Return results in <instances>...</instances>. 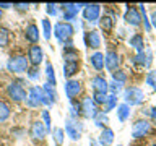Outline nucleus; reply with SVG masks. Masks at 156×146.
<instances>
[{
	"label": "nucleus",
	"instance_id": "1",
	"mask_svg": "<svg viewBox=\"0 0 156 146\" xmlns=\"http://www.w3.org/2000/svg\"><path fill=\"white\" fill-rule=\"evenodd\" d=\"M73 26L70 23H67V21H58L55 23V26H54V36L57 37V41L58 42H62V44H67V46H63V47H70L72 46V36H73Z\"/></svg>",
	"mask_w": 156,
	"mask_h": 146
},
{
	"label": "nucleus",
	"instance_id": "2",
	"mask_svg": "<svg viewBox=\"0 0 156 146\" xmlns=\"http://www.w3.org/2000/svg\"><path fill=\"white\" fill-rule=\"evenodd\" d=\"M24 101H26V106L33 107V109L34 107H39V106H51L46 94H44L42 88H39V86H33L31 89H29V94L26 96Z\"/></svg>",
	"mask_w": 156,
	"mask_h": 146
},
{
	"label": "nucleus",
	"instance_id": "3",
	"mask_svg": "<svg viewBox=\"0 0 156 146\" xmlns=\"http://www.w3.org/2000/svg\"><path fill=\"white\" fill-rule=\"evenodd\" d=\"M124 101L125 104L132 107V106H140L145 101V92L136 86H130L124 91Z\"/></svg>",
	"mask_w": 156,
	"mask_h": 146
},
{
	"label": "nucleus",
	"instance_id": "4",
	"mask_svg": "<svg viewBox=\"0 0 156 146\" xmlns=\"http://www.w3.org/2000/svg\"><path fill=\"white\" fill-rule=\"evenodd\" d=\"M28 65H29V60L26 57H23V55L12 57L7 62V68H8V71H12V73H24V71H28Z\"/></svg>",
	"mask_w": 156,
	"mask_h": 146
},
{
	"label": "nucleus",
	"instance_id": "5",
	"mask_svg": "<svg viewBox=\"0 0 156 146\" xmlns=\"http://www.w3.org/2000/svg\"><path fill=\"white\" fill-rule=\"evenodd\" d=\"M83 16L88 23H98L101 18V5L98 3H86V7L83 8Z\"/></svg>",
	"mask_w": 156,
	"mask_h": 146
},
{
	"label": "nucleus",
	"instance_id": "6",
	"mask_svg": "<svg viewBox=\"0 0 156 146\" xmlns=\"http://www.w3.org/2000/svg\"><path fill=\"white\" fill-rule=\"evenodd\" d=\"M150 130H151V125H150V122L148 120H136L133 125H132V130H130V133L133 138H143V136H146L150 133Z\"/></svg>",
	"mask_w": 156,
	"mask_h": 146
},
{
	"label": "nucleus",
	"instance_id": "7",
	"mask_svg": "<svg viewBox=\"0 0 156 146\" xmlns=\"http://www.w3.org/2000/svg\"><path fill=\"white\" fill-rule=\"evenodd\" d=\"M86 7V3H63V19H67V23H70L72 19H75V16L78 15V12Z\"/></svg>",
	"mask_w": 156,
	"mask_h": 146
},
{
	"label": "nucleus",
	"instance_id": "8",
	"mask_svg": "<svg viewBox=\"0 0 156 146\" xmlns=\"http://www.w3.org/2000/svg\"><path fill=\"white\" fill-rule=\"evenodd\" d=\"M7 92H8V96L16 102L26 99V89H24L20 83H10L8 88H7Z\"/></svg>",
	"mask_w": 156,
	"mask_h": 146
},
{
	"label": "nucleus",
	"instance_id": "9",
	"mask_svg": "<svg viewBox=\"0 0 156 146\" xmlns=\"http://www.w3.org/2000/svg\"><path fill=\"white\" fill-rule=\"evenodd\" d=\"M81 112L86 119H94V115L98 114V107H96V102L93 97H85L81 102Z\"/></svg>",
	"mask_w": 156,
	"mask_h": 146
},
{
	"label": "nucleus",
	"instance_id": "10",
	"mask_svg": "<svg viewBox=\"0 0 156 146\" xmlns=\"http://www.w3.org/2000/svg\"><path fill=\"white\" fill-rule=\"evenodd\" d=\"M80 91H81V83L80 81H76V80H68L65 83V94L67 97L70 101H73L75 97L80 94Z\"/></svg>",
	"mask_w": 156,
	"mask_h": 146
},
{
	"label": "nucleus",
	"instance_id": "11",
	"mask_svg": "<svg viewBox=\"0 0 156 146\" xmlns=\"http://www.w3.org/2000/svg\"><path fill=\"white\" fill-rule=\"evenodd\" d=\"M91 86H93V91H94V94H106L107 96V81L104 80V76H94L91 80Z\"/></svg>",
	"mask_w": 156,
	"mask_h": 146
},
{
	"label": "nucleus",
	"instance_id": "12",
	"mask_svg": "<svg viewBox=\"0 0 156 146\" xmlns=\"http://www.w3.org/2000/svg\"><path fill=\"white\" fill-rule=\"evenodd\" d=\"M28 58H29V62H31L34 67H37L39 63L42 62V58H44V54H42V49H41V46H36V44H34V46L29 47Z\"/></svg>",
	"mask_w": 156,
	"mask_h": 146
},
{
	"label": "nucleus",
	"instance_id": "13",
	"mask_svg": "<svg viewBox=\"0 0 156 146\" xmlns=\"http://www.w3.org/2000/svg\"><path fill=\"white\" fill-rule=\"evenodd\" d=\"M124 18H125V21L129 23L130 26H138V24L141 23V15H140V12L135 7H129V8H127Z\"/></svg>",
	"mask_w": 156,
	"mask_h": 146
},
{
	"label": "nucleus",
	"instance_id": "14",
	"mask_svg": "<svg viewBox=\"0 0 156 146\" xmlns=\"http://www.w3.org/2000/svg\"><path fill=\"white\" fill-rule=\"evenodd\" d=\"M104 65L109 71L114 73L117 70V67H119V55H117V52L114 50H109L104 55Z\"/></svg>",
	"mask_w": 156,
	"mask_h": 146
},
{
	"label": "nucleus",
	"instance_id": "15",
	"mask_svg": "<svg viewBox=\"0 0 156 146\" xmlns=\"http://www.w3.org/2000/svg\"><path fill=\"white\" fill-rule=\"evenodd\" d=\"M81 128L83 127L81 125H78V123H75V122H73L72 119H68L67 122H65V133L70 136L72 140H78L80 138V131H81Z\"/></svg>",
	"mask_w": 156,
	"mask_h": 146
},
{
	"label": "nucleus",
	"instance_id": "16",
	"mask_svg": "<svg viewBox=\"0 0 156 146\" xmlns=\"http://www.w3.org/2000/svg\"><path fill=\"white\" fill-rule=\"evenodd\" d=\"M29 133H31V136L34 140H42L44 136H46L47 133V130H46V127H44L42 122H33V125H31V130H29Z\"/></svg>",
	"mask_w": 156,
	"mask_h": 146
},
{
	"label": "nucleus",
	"instance_id": "17",
	"mask_svg": "<svg viewBox=\"0 0 156 146\" xmlns=\"http://www.w3.org/2000/svg\"><path fill=\"white\" fill-rule=\"evenodd\" d=\"M85 42L88 47L91 49H98L101 46V37H99V33L98 31H88L85 34Z\"/></svg>",
	"mask_w": 156,
	"mask_h": 146
},
{
	"label": "nucleus",
	"instance_id": "18",
	"mask_svg": "<svg viewBox=\"0 0 156 146\" xmlns=\"http://www.w3.org/2000/svg\"><path fill=\"white\" fill-rule=\"evenodd\" d=\"M112 143H114V131L106 127V128H102L101 135H99V144L101 146H111Z\"/></svg>",
	"mask_w": 156,
	"mask_h": 146
},
{
	"label": "nucleus",
	"instance_id": "19",
	"mask_svg": "<svg viewBox=\"0 0 156 146\" xmlns=\"http://www.w3.org/2000/svg\"><path fill=\"white\" fill-rule=\"evenodd\" d=\"M24 36H26V39L29 42L36 44L39 41V29L36 24H29V26L26 28V33H24Z\"/></svg>",
	"mask_w": 156,
	"mask_h": 146
},
{
	"label": "nucleus",
	"instance_id": "20",
	"mask_svg": "<svg viewBox=\"0 0 156 146\" xmlns=\"http://www.w3.org/2000/svg\"><path fill=\"white\" fill-rule=\"evenodd\" d=\"M42 91L44 94H46L49 104H55L57 102V92H55V88H54L52 85H49V83H46V85L42 86Z\"/></svg>",
	"mask_w": 156,
	"mask_h": 146
},
{
	"label": "nucleus",
	"instance_id": "21",
	"mask_svg": "<svg viewBox=\"0 0 156 146\" xmlns=\"http://www.w3.org/2000/svg\"><path fill=\"white\" fill-rule=\"evenodd\" d=\"M78 67H80V63H78V62H65V63H63V76H65V78H72L78 71Z\"/></svg>",
	"mask_w": 156,
	"mask_h": 146
},
{
	"label": "nucleus",
	"instance_id": "22",
	"mask_svg": "<svg viewBox=\"0 0 156 146\" xmlns=\"http://www.w3.org/2000/svg\"><path fill=\"white\" fill-rule=\"evenodd\" d=\"M91 65L94 67V70L101 71L102 68H104V54L101 52H96L91 55Z\"/></svg>",
	"mask_w": 156,
	"mask_h": 146
},
{
	"label": "nucleus",
	"instance_id": "23",
	"mask_svg": "<svg viewBox=\"0 0 156 146\" xmlns=\"http://www.w3.org/2000/svg\"><path fill=\"white\" fill-rule=\"evenodd\" d=\"M63 58L65 62H78V50L73 46L63 47Z\"/></svg>",
	"mask_w": 156,
	"mask_h": 146
},
{
	"label": "nucleus",
	"instance_id": "24",
	"mask_svg": "<svg viewBox=\"0 0 156 146\" xmlns=\"http://www.w3.org/2000/svg\"><path fill=\"white\" fill-rule=\"evenodd\" d=\"M101 24V29L102 31H111L112 26H114V16L112 15H104V16L99 18V21H98Z\"/></svg>",
	"mask_w": 156,
	"mask_h": 146
},
{
	"label": "nucleus",
	"instance_id": "25",
	"mask_svg": "<svg viewBox=\"0 0 156 146\" xmlns=\"http://www.w3.org/2000/svg\"><path fill=\"white\" fill-rule=\"evenodd\" d=\"M130 46L133 49H136V52H141L143 50V46H145L143 36H141V34H133V36L130 37Z\"/></svg>",
	"mask_w": 156,
	"mask_h": 146
},
{
	"label": "nucleus",
	"instance_id": "26",
	"mask_svg": "<svg viewBox=\"0 0 156 146\" xmlns=\"http://www.w3.org/2000/svg\"><path fill=\"white\" fill-rule=\"evenodd\" d=\"M130 115V107L127 104H119L117 106V119L120 122H125Z\"/></svg>",
	"mask_w": 156,
	"mask_h": 146
},
{
	"label": "nucleus",
	"instance_id": "27",
	"mask_svg": "<svg viewBox=\"0 0 156 146\" xmlns=\"http://www.w3.org/2000/svg\"><path fill=\"white\" fill-rule=\"evenodd\" d=\"M93 120H94V125L99 127V128H106V125L109 123V119H107V115L104 112H98Z\"/></svg>",
	"mask_w": 156,
	"mask_h": 146
},
{
	"label": "nucleus",
	"instance_id": "28",
	"mask_svg": "<svg viewBox=\"0 0 156 146\" xmlns=\"http://www.w3.org/2000/svg\"><path fill=\"white\" fill-rule=\"evenodd\" d=\"M52 138H54V141H55L57 146H62L63 140H65V131H63V128H54Z\"/></svg>",
	"mask_w": 156,
	"mask_h": 146
},
{
	"label": "nucleus",
	"instance_id": "29",
	"mask_svg": "<svg viewBox=\"0 0 156 146\" xmlns=\"http://www.w3.org/2000/svg\"><path fill=\"white\" fill-rule=\"evenodd\" d=\"M46 76H47V83H49V85H52V86L57 85V81H55V71H54L52 63H47V65H46Z\"/></svg>",
	"mask_w": 156,
	"mask_h": 146
},
{
	"label": "nucleus",
	"instance_id": "30",
	"mask_svg": "<svg viewBox=\"0 0 156 146\" xmlns=\"http://www.w3.org/2000/svg\"><path fill=\"white\" fill-rule=\"evenodd\" d=\"M115 107H117V96H114V94L107 96L106 104H104V112L107 114V112H111L112 109H115Z\"/></svg>",
	"mask_w": 156,
	"mask_h": 146
},
{
	"label": "nucleus",
	"instance_id": "31",
	"mask_svg": "<svg viewBox=\"0 0 156 146\" xmlns=\"http://www.w3.org/2000/svg\"><path fill=\"white\" fill-rule=\"evenodd\" d=\"M10 117V107L7 102L0 101V122H5Z\"/></svg>",
	"mask_w": 156,
	"mask_h": 146
},
{
	"label": "nucleus",
	"instance_id": "32",
	"mask_svg": "<svg viewBox=\"0 0 156 146\" xmlns=\"http://www.w3.org/2000/svg\"><path fill=\"white\" fill-rule=\"evenodd\" d=\"M122 88H124V85H120V83H117V81H114V80H112L109 85H107V89H109L111 94H114V96L119 94V92L122 91Z\"/></svg>",
	"mask_w": 156,
	"mask_h": 146
},
{
	"label": "nucleus",
	"instance_id": "33",
	"mask_svg": "<svg viewBox=\"0 0 156 146\" xmlns=\"http://www.w3.org/2000/svg\"><path fill=\"white\" fill-rule=\"evenodd\" d=\"M138 12L141 15V19H143V23H145V29H146V33H150L151 31V24H150V19L146 18V10H145V5H138Z\"/></svg>",
	"mask_w": 156,
	"mask_h": 146
},
{
	"label": "nucleus",
	"instance_id": "34",
	"mask_svg": "<svg viewBox=\"0 0 156 146\" xmlns=\"http://www.w3.org/2000/svg\"><path fill=\"white\" fill-rule=\"evenodd\" d=\"M10 41V33L8 29L5 28H0V47H5Z\"/></svg>",
	"mask_w": 156,
	"mask_h": 146
},
{
	"label": "nucleus",
	"instance_id": "35",
	"mask_svg": "<svg viewBox=\"0 0 156 146\" xmlns=\"http://www.w3.org/2000/svg\"><path fill=\"white\" fill-rule=\"evenodd\" d=\"M136 65H140V67H146V52L145 50H141V52H136V55H135V60H133Z\"/></svg>",
	"mask_w": 156,
	"mask_h": 146
},
{
	"label": "nucleus",
	"instance_id": "36",
	"mask_svg": "<svg viewBox=\"0 0 156 146\" xmlns=\"http://www.w3.org/2000/svg\"><path fill=\"white\" fill-rule=\"evenodd\" d=\"M42 29H44V37L46 39H51V33H52V26H51V21L47 18L42 19Z\"/></svg>",
	"mask_w": 156,
	"mask_h": 146
},
{
	"label": "nucleus",
	"instance_id": "37",
	"mask_svg": "<svg viewBox=\"0 0 156 146\" xmlns=\"http://www.w3.org/2000/svg\"><path fill=\"white\" fill-rule=\"evenodd\" d=\"M112 80L117 81V83H120V85H125V81H127V76H125V73L124 71H120V70H117L112 73Z\"/></svg>",
	"mask_w": 156,
	"mask_h": 146
},
{
	"label": "nucleus",
	"instance_id": "38",
	"mask_svg": "<svg viewBox=\"0 0 156 146\" xmlns=\"http://www.w3.org/2000/svg\"><path fill=\"white\" fill-rule=\"evenodd\" d=\"M70 110H72V112H70V114H72V117H73V119H76V117L81 114V104H76L75 101H72Z\"/></svg>",
	"mask_w": 156,
	"mask_h": 146
},
{
	"label": "nucleus",
	"instance_id": "39",
	"mask_svg": "<svg viewBox=\"0 0 156 146\" xmlns=\"http://www.w3.org/2000/svg\"><path fill=\"white\" fill-rule=\"evenodd\" d=\"M146 85H150L153 89H156V71L151 70L148 75H146Z\"/></svg>",
	"mask_w": 156,
	"mask_h": 146
},
{
	"label": "nucleus",
	"instance_id": "40",
	"mask_svg": "<svg viewBox=\"0 0 156 146\" xmlns=\"http://www.w3.org/2000/svg\"><path fill=\"white\" fill-rule=\"evenodd\" d=\"M42 120H44V127H46V130L51 131L52 125H51V115H49V110H42Z\"/></svg>",
	"mask_w": 156,
	"mask_h": 146
},
{
	"label": "nucleus",
	"instance_id": "41",
	"mask_svg": "<svg viewBox=\"0 0 156 146\" xmlns=\"http://www.w3.org/2000/svg\"><path fill=\"white\" fill-rule=\"evenodd\" d=\"M46 10H47L49 15H52V16H55V15H57V5L55 3H47Z\"/></svg>",
	"mask_w": 156,
	"mask_h": 146
},
{
	"label": "nucleus",
	"instance_id": "42",
	"mask_svg": "<svg viewBox=\"0 0 156 146\" xmlns=\"http://www.w3.org/2000/svg\"><path fill=\"white\" fill-rule=\"evenodd\" d=\"M93 97H94V102H96V104H106V99H107L106 94H94Z\"/></svg>",
	"mask_w": 156,
	"mask_h": 146
},
{
	"label": "nucleus",
	"instance_id": "43",
	"mask_svg": "<svg viewBox=\"0 0 156 146\" xmlns=\"http://www.w3.org/2000/svg\"><path fill=\"white\" fill-rule=\"evenodd\" d=\"M28 76L31 78V80H37V78H39V70H37V68L29 70V71H28Z\"/></svg>",
	"mask_w": 156,
	"mask_h": 146
},
{
	"label": "nucleus",
	"instance_id": "44",
	"mask_svg": "<svg viewBox=\"0 0 156 146\" xmlns=\"http://www.w3.org/2000/svg\"><path fill=\"white\" fill-rule=\"evenodd\" d=\"M13 7L16 8V10H20V12H26V10L29 8V5L28 3H15Z\"/></svg>",
	"mask_w": 156,
	"mask_h": 146
},
{
	"label": "nucleus",
	"instance_id": "45",
	"mask_svg": "<svg viewBox=\"0 0 156 146\" xmlns=\"http://www.w3.org/2000/svg\"><path fill=\"white\" fill-rule=\"evenodd\" d=\"M150 24H153V28L156 29V10L151 13V23H150Z\"/></svg>",
	"mask_w": 156,
	"mask_h": 146
},
{
	"label": "nucleus",
	"instance_id": "46",
	"mask_svg": "<svg viewBox=\"0 0 156 146\" xmlns=\"http://www.w3.org/2000/svg\"><path fill=\"white\" fill-rule=\"evenodd\" d=\"M151 120H153L154 123H156V106L153 107V109H151Z\"/></svg>",
	"mask_w": 156,
	"mask_h": 146
},
{
	"label": "nucleus",
	"instance_id": "47",
	"mask_svg": "<svg viewBox=\"0 0 156 146\" xmlns=\"http://www.w3.org/2000/svg\"><path fill=\"white\" fill-rule=\"evenodd\" d=\"M10 7H13L12 3H0V10L2 8H10Z\"/></svg>",
	"mask_w": 156,
	"mask_h": 146
},
{
	"label": "nucleus",
	"instance_id": "48",
	"mask_svg": "<svg viewBox=\"0 0 156 146\" xmlns=\"http://www.w3.org/2000/svg\"><path fill=\"white\" fill-rule=\"evenodd\" d=\"M0 19H2V10H0Z\"/></svg>",
	"mask_w": 156,
	"mask_h": 146
},
{
	"label": "nucleus",
	"instance_id": "49",
	"mask_svg": "<svg viewBox=\"0 0 156 146\" xmlns=\"http://www.w3.org/2000/svg\"><path fill=\"white\" fill-rule=\"evenodd\" d=\"M117 146H122V144H117Z\"/></svg>",
	"mask_w": 156,
	"mask_h": 146
},
{
	"label": "nucleus",
	"instance_id": "50",
	"mask_svg": "<svg viewBox=\"0 0 156 146\" xmlns=\"http://www.w3.org/2000/svg\"><path fill=\"white\" fill-rule=\"evenodd\" d=\"M153 146H156V143H154V144H153Z\"/></svg>",
	"mask_w": 156,
	"mask_h": 146
}]
</instances>
